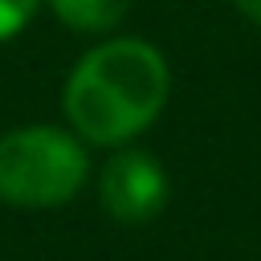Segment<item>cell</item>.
<instances>
[{
  "label": "cell",
  "instance_id": "6da1fadb",
  "mask_svg": "<svg viewBox=\"0 0 261 261\" xmlns=\"http://www.w3.org/2000/svg\"><path fill=\"white\" fill-rule=\"evenodd\" d=\"M171 90L167 61L155 45L114 37L90 49L65 82V114L90 143L114 147L155 122Z\"/></svg>",
  "mask_w": 261,
  "mask_h": 261
},
{
  "label": "cell",
  "instance_id": "7a4b0ae2",
  "mask_svg": "<svg viewBox=\"0 0 261 261\" xmlns=\"http://www.w3.org/2000/svg\"><path fill=\"white\" fill-rule=\"evenodd\" d=\"M86 184V151L57 126H20L0 139V200L16 208H53Z\"/></svg>",
  "mask_w": 261,
  "mask_h": 261
},
{
  "label": "cell",
  "instance_id": "3957f363",
  "mask_svg": "<svg viewBox=\"0 0 261 261\" xmlns=\"http://www.w3.org/2000/svg\"><path fill=\"white\" fill-rule=\"evenodd\" d=\"M98 192H102V204H106V212L114 220L143 224V220H151L163 208L167 175H163V167L147 151H122V155H114L102 167Z\"/></svg>",
  "mask_w": 261,
  "mask_h": 261
},
{
  "label": "cell",
  "instance_id": "277c9868",
  "mask_svg": "<svg viewBox=\"0 0 261 261\" xmlns=\"http://www.w3.org/2000/svg\"><path fill=\"white\" fill-rule=\"evenodd\" d=\"M57 20H65L77 33H110L122 24L130 0H49Z\"/></svg>",
  "mask_w": 261,
  "mask_h": 261
},
{
  "label": "cell",
  "instance_id": "5b68a950",
  "mask_svg": "<svg viewBox=\"0 0 261 261\" xmlns=\"http://www.w3.org/2000/svg\"><path fill=\"white\" fill-rule=\"evenodd\" d=\"M37 4H41V0H0V41L16 37V33L33 20Z\"/></svg>",
  "mask_w": 261,
  "mask_h": 261
},
{
  "label": "cell",
  "instance_id": "8992f818",
  "mask_svg": "<svg viewBox=\"0 0 261 261\" xmlns=\"http://www.w3.org/2000/svg\"><path fill=\"white\" fill-rule=\"evenodd\" d=\"M237 8H241L253 24H261V0H237Z\"/></svg>",
  "mask_w": 261,
  "mask_h": 261
}]
</instances>
